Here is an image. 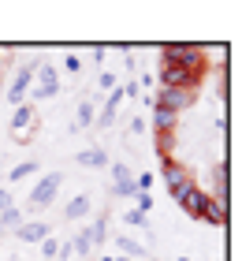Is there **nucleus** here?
<instances>
[{
	"mask_svg": "<svg viewBox=\"0 0 242 261\" xmlns=\"http://www.w3.org/2000/svg\"><path fill=\"white\" fill-rule=\"evenodd\" d=\"M127 224H135V228H145V224H149V217H145V213H138V209H127Z\"/></svg>",
	"mask_w": 242,
	"mask_h": 261,
	"instance_id": "obj_22",
	"label": "nucleus"
},
{
	"mask_svg": "<svg viewBox=\"0 0 242 261\" xmlns=\"http://www.w3.org/2000/svg\"><path fill=\"white\" fill-rule=\"evenodd\" d=\"M130 130H135V135H142V130H145V120H138V116H135V120H130Z\"/></svg>",
	"mask_w": 242,
	"mask_h": 261,
	"instance_id": "obj_27",
	"label": "nucleus"
},
{
	"mask_svg": "<svg viewBox=\"0 0 242 261\" xmlns=\"http://www.w3.org/2000/svg\"><path fill=\"white\" fill-rule=\"evenodd\" d=\"M41 254H45V257H56V254H60V243L52 239V235H48V239L41 243Z\"/></svg>",
	"mask_w": 242,
	"mask_h": 261,
	"instance_id": "obj_23",
	"label": "nucleus"
},
{
	"mask_svg": "<svg viewBox=\"0 0 242 261\" xmlns=\"http://www.w3.org/2000/svg\"><path fill=\"white\" fill-rule=\"evenodd\" d=\"M160 175H164V183H168V191H172L175 201H183L194 187H198V183H194V175H190L179 161H164V172H160Z\"/></svg>",
	"mask_w": 242,
	"mask_h": 261,
	"instance_id": "obj_2",
	"label": "nucleus"
},
{
	"mask_svg": "<svg viewBox=\"0 0 242 261\" xmlns=\"http://www.w3.org/2000/svg\"><path fill=\"white\" fill-rule=\"evenodd\" d=\"M30 127H34V109H30V105H15V116H11V135L26 138Z\"/></svg>",
	"mask_w": 242,
	"mask_h": 261,
	"instance_id": "obj_10",
	"label": "nucleus"
},
{
	"mask_svg": "<svg viewBox=\"0 0 242 261\" xmlns=\"http://www.w3.org/2000/svg\"><path fill=\"white\" fill-rule=\"evenodd\" d=\"M0 235H4V228H0Z\"/></svg>",
	"mask_w": 242,
	"mask_h": 261,
	"instance_id": "obj_30",
	"label": "nucleus"
},
{
	"mask_svg": "<svg viewBox=\"0 0 242 261\" xmlns=\"http://www.w3.org/2000/svg\"><path fill=\"white\" fill-rule=\"evenodd\" d=\"M198 71L175 67V64H160V90H198Z\"/></svg>",
	"mask_w": 242,
	"mask_h": 261,
	"instance_id": "obj_3",
	"label": "nucleus"
},
{
	"mask_svg": "<svg viewBox=\"0 0 242 261\" xmlns=\"http://www.w3.org/2000/svg\"><path fill=\"white\" fill-rule=\"evenodd\" d=\"M97 86H101V90H108V93H112V90H116V75H112V71H104V75H101V79H97Z\"/></svg>",
	"mask_w": 242,
	"mask_h": 261,
	"instance_id": "obj_24",
	"label": "nucleus"
},
{
	"mask_svg": "<svg viewBox=\"0 0 242 261\" xmlns=\"http://www.w3.org/2000/svg\"><path fill=\"white\" fill-rule=\"evenodd\" d=\"M101 261H112V257H101Z\"/></svg>",
	"mask_w": 242,
	"mask_h": 261,
	"instance_id": "obj_29",
	"label": "nucleus"
},
{
	"mask_svg": "<svg viewBox=\"0 0 242 261\" xmlns=\"http://www.w3.org/2000/svg\"><path fill=\"white\" fill-rule=\"evenodd\" d=\"M64 67H67V71H75V75H78V67H82V60H78V56H67V60H64Z\"/></svg>",
	"mask_w": 242,
	"mask_h": 261,
	"instance_id": "obj_26",
	"label": "nucleus"
},
{
	"mask_svg": "<svg viewBox=\"0 0 242 261\" xmlns=\"http://www.w3.org/2000/svg\"><path fill=\"white\" fill-rule=\"evenodd\" d=\"M15 235H19V243H45L48 239V224L45 220H22L19 228H15Z\"/></svg>",
	"mask_w": 242,
	"mask_h": 261,
	"instance_id": "obj_8",
	"label": "nucleus"
},
{
	"mask_svg": "<svg viewBox=\"0 0 242 261\" xmlns=\"http://www.w3.org/2000/svg\"><path fill=\"white\" fill-rule=\"evenodd\" d=\"M38 60H26L19 67V75H15V82L8 86V101L11 105H26V93H30V82H34V75H38Z\"/></svg>",
	"mask_w": 242,
	"mask_h": 261,
	"instance_id": "obj_4",
	"label": "nucleus"
},
{
	"mask_svg": "<svg viewBox=\"0 0 242 261\" xmlns=\"http://www.w3.org/2000/svg\"><path fill=\"white\" fill-rule=\"evenodd\" d=\"M90 250H93V243H90V231H78V235H75V243H71V254L86 257Z\"/></svg>",
	"mask_w": 242,
	"mask_h": 261,
	"instance_id": "obj_17",
	"label": "nucleus"
},
{
	"mask_svg": "<svg viewBox=\"0 0 242 261\" xmlns=\"http://www.w3.org/2000/svg\"><path fill=\"white\" fill-rule=\"evenodd\" d=\"M175 123H179L175 112H168V109L153 112V130H156V135H175Z\"/></svg>",
	"mask_w": 242,
	"mask_h": 261,
	"instance_id": "obj_11",
	"label": "nucleus"
},
{
	"mask_svg": "<svg viewBox=\"0 0 242 261\" xmlns=\"http://www.w3.org/2000/svg\"><path fill=\"white\" fill-rule=\"evenodd\" d=\"M11 205H15V198H11V191H4V187H0V213H4V209H11Z\"/></svg>",
	"mask_w": 242,
	"mask_h": 261,
	"instance_id": "obj_25",
	"label": "nucleus"
},
{
	"mask_svg": "<svg viewBox=\"0 0 242 261\" xmlns=\"http://www.w3.org/2000/svg\"><path fill=\"white\" fill-rule=\"evenodd\" d=\"M119 250H123L130 261H138V257H145V246L138 243V239H130V235H119Z\"/></svg>",
	"mask_w": 242,
	"mask_h": 261,
	"instance_id": "obj_15",
	"label": "nucleus"
},
{
	"mask_svg": "<svg viewBox=\"0 0 242 261\" xmlns=\"http://www.w3.org/2000/svg\"><path fill=\"white\" fill-rule=\"evenodd\" d=\"M93 123V105L90 101H78V116H75V127H90Z\"/></svg>",
	"mask_w": 242,
	"mask_h": 261,
	"instance_id": "obj_20",
	"label": "nucleus"
},
{
	"mask_svg": "<svg viewBox=\"0 0 242 261\" xmlns=\"http://www.w3.org/2000/svg\"><path fill=\"white\" fill-rule=\"evenodd\" d=\"M135 198H138V213H145V217H149V209H153V194H149V191H138Z\"/></svg>",
	"mask_w": 242,
	"mask_h": 261,
	"instance_id": "obj_21",
	"label": "nucleus"
},
{
	"mask_svg": "<svg viewBox=\"0 0 242 261\" xmlns=\"http://www.w3.org/2000/svg\"><path fill=\"white\" fill-rule=\"evenodd\" d=\"M179 205H183L186 209V217H194V220H201L205 217V209H209V194H205V191H198V187H194V191L183 198V201H179Z\"/></svg>",
	"mask_w": 242,
	"mask_h": 261,
	"instance_id": "obj_9",
	"label": "nucleus"
},
{
	"mask_svg": "<svg viewBox=\"0 0 242 261\" xmlns=\"http://www.w3.org/2000/svg\"><path fill=\"white\" fill-rule=\"evenodd\" d=\"M86 213H90V198H86V194H75V198L67 201L64 217H67V220H78V217H86Z\"/></svg>",
	"mask_w": 242,
	"mask_h": 261,
	"instance_id": "obj_14",
	"label": "nucleus"
},
{
	"mask_svg": "<svg viewBox=\"0 0 242 261\" xmlns=\"http://www.w3.org/2000/svg\"><path fill=\"white\" fill-rule=\"evenodd\" d=\"M112 261H130V257H112Z\"/></svg>",
	"mask_w": 242,
	"mask_h": 261,
	"instance_id": "obj_28",
	"label": "nucleus"
},
{
	"mask_svg": "<svg viewBox=\"0 0 242 261\" xmlns=\"http://www.w3.org/2000/svg\"><path fill=\"white\" fill-rule=\"evenodd\" d=\"M19 224H22V213L15 209V205H11V209H4V213H0V228H19Z\"/></svg>",
	"mask_w": 242,
	"mask_h": 261,
	"instance_id": "obj_19",
	"label": "nucleus"
},
{
	"mask_svg": "<svg viewBox=\"0 0 242 261\" xmlns=\"http://www.w3.org/2000/svg\"><path fill=\"white\" fill-rule=\"evenodd\" d=\"M78 164H82V168H104V164H108V153H104V149H82V153H78Z\"/></svg>",
	"mask_w": 242,
	"mask_h": 261,
	"instance_id": "obj_13",
	"label": "nucleus"
},
{
	"mask_svg": "<svg viewBox=\"0 0 242 261\" xmlns=\"http://www.w3.org/2000/svg\"><path fill=\"white\" fill-rule=\"evenodd\" d=\"M198 101V90H160L156 93V109H168V112H186L190 105Z\"/></svg>",
	"mask_w": 242,
	"mask_h": 261,
	"instance_id": "obj_6",
	"label": "nucleus"
},
{
	"mask_svg": "<svg viewBox=\"0 0 242 261\" xmlns=\"http://www.w3.org/2000/svg\"><path fill=\"white\" fill-rule=\"evenodd\" d=\"M123 183H135V172L127 164H112V187H123Z\"/></svg>",
	"mask_w": 242,
	"mask_h": 261,
	"instance_id": "obj_18",
	"label": "nucleus"
},
{
	"mask_svg": "<svg viewBox=\"0 0 242 261\" xmlns=\"http://www.w3.org/2000/svg\"><path fill=\"white\" fill-rule=\"evenodd\" d=\"M201 220H209V224H216V228H220V224L227 220V201L209 198V209H205V217H201Z\"/></svg>",
	"mask_w": 242,
	"mask_h": 261,
	"instance_id": "obj_12",
	"label": "nucleus"
},
{
	"mask_svg": "<svg viewBox=\"0 0 242 261\" xmlns=\"http://www.w3.org/2000/svg\"><path fill=\"white\" fill-rule=\"evenodd\" d=\"M160 60L164 64H175V67H186V71H198L205 67V53L198 49V45H164L160 49Z\"/></svg>",
	"mask_w": 242,
	"mask_h": 261,
	"instance_id": "obj_1",
	"label": "nucleus"
},
{
	"mask_svg": "<svg viewBox=\"0 0 242 261\" xmlns=\"http://www.w3.org/2000/svg\"><path fill=\"white\" fill-rule=\"evenodd\" d=\"M60 183H64V175H60V172L41 175V183L30 191V209H45V205H52V198L60 194Z\"/></svg>",
	"mask_w": 242,
	"mask_h": 261,
	"instance_id": "obj_5",
	"label": "nucleus"
},
{
	"mask_svg": "<svg viewBox=\"0 0 242 261\" xmlns=\"http://www.w3.org/2000/svg\"><path fill=\"white\" fill-rule=\"evenodd\" d=\"M56 93H60L56 67H52V64L38 67V86H30V93H26V97H56Z\"/></svg>",
	"mask_w": 242,
	"mask_h": 261,
	"instance_id": "obj_7",
	"label": "nucleus"
},
{
	"mask_svg": "<svg viewBox=\"0 0 242 261\" xmlns=\"http://www.w3.org/2000/svg\"><path fill=\"white\" fill-rule=\"evenodd\" d=\"M34 172H38V161H22V164H15V168H11L8 172V179H26V175H34Z\"/></svg>",
	"mask_w": 242,
	"mask_h": 261,
	"instance_id": "obj_16",
	"label": "nucleus"
}]
</instances>
